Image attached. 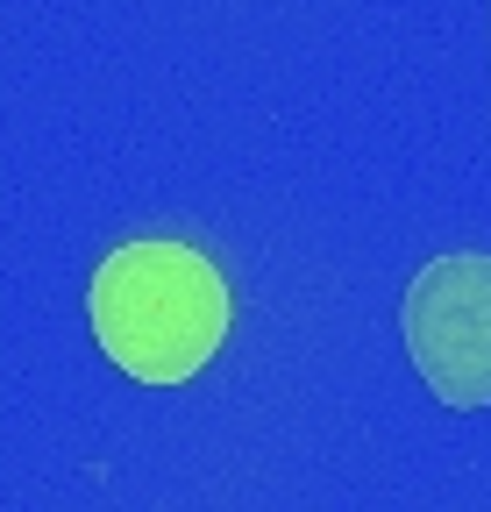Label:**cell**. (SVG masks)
Wrapping results in <instances>:
<instances>
[{"label":"cell","mask_w":491,"mask_h":512,"mask_svg":"<svg viewBox=\"0 0 491 512\" xmlns=\"http://www.w3.org/2000/svg\"><path fill=\"white\" fill-rule=\"evenodd\" d=\"M86 313L100 349L143 384H186L228 342V285L214 256L186 242H129L100 256Z\"/></svg>","instance_id":"6da1fadb"},{"label":"cell","mask_w":491,"mask_h":512,"mask_svg":"<svg viewBox=\"0 0 491 512\" xmlns=\"http://www.w3.org/2000/svg\"><path fill=\"white\" fill-rule=\"evenodd\" d=\"M406 349L442 406H491V256H435L406 285Z\"/></svg>","instance_id":"7a4b0ae2"}]
</instances>
